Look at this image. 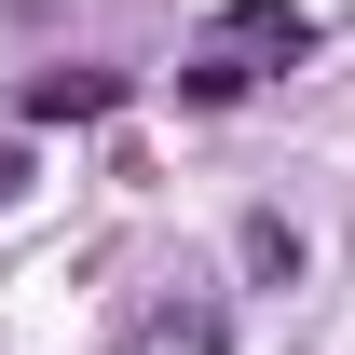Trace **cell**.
Listing matches in <instances>:
<instances>
[{"label":"cell","instance_id":"3957f363","mask_svg":"<svg viewBox=\"0 0 355 355\" xmlns=\"http://www.w3.org/2000/svg\"><path fill=\"white\" fill-rule=\"evenodd\" d=\"M232 260L260 273V287H301V273H314V246H301V219H287V205H246V232H232Z\"/></svg>","mask_w":355,"mask_h":355},{"label":"cell","instance_id":"5b68a950","mask_svg":"<svg viewBox=\"0 0 355 355\" xmlns=\"http://www.w3.org/2000/svg\"><path fill=\"white\" fill-rule=\"evenodd\" d=\"M246 83H260V69H246V55H191V69H178V96H191V110H232V96H246Z\"/></svg>","mask_w":355,"mask_h":355},{"label":"cell","instance_id":"6da1fadb","mask_svg":"<svg viewBox=\"0 0 355 355\" xmlns=\"http://www.w3.org/2000/svg\"><path fill=\"white\" fill-rule=\"evenodd\" d=\"M123 69H42V83H28V123H110V110H123Z\"/></svg>","mask_w":355,"mask_h":355},{"label":"cell","instance_id":"7a4b0ae2","mask_svg":"<svg viewBox=\"0 0 355 355\" xmlns=\"http://www.w3.org/2000/svg\"><path fill=\"white\" fill-rule=\"evenodd\" d=\"M219 42L232 55H314V14L301 0H219Z\"/></svg>","mask_w":355,"mask_h":355},{"label":"cell","instance_id":"277c9868","mask_svg":"<svg viewBox=\"0 0 355 355\" xmlns=\"http://www.w3.org/2000/svg\"><path fill=\"white\" fill-rule=\"evenodd\" d=\"M137 355H232V328H219V301H164L137 328Z\"/></svg>","mask_w":355,"mask_h":355},{"label":"cell","instance_id":"8992f818","mask_svg":"<svg viewBox=\"0 0 355 355\" xmlns=\"http://www.w3.org/2000/svg\"><path fill=\"white\" fill-rule=\"evenodd\" d=\"M14 191H28V150H0V205H14Z\"/></svg>","mask_w":355,"mask_h":355}]
</instances>
